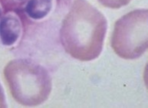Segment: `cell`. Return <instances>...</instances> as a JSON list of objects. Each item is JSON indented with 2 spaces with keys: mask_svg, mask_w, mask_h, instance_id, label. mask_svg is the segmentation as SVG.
<instances>
[{
  "mask_svg": "<svg viewBox=\"0 0 148 108\" xmlns=\"http://www.w3.org/2000/svg\"><path fill=\"white\" fill-rule=\"evenodd\" d=\"M108 29L105 16L87 0H75L64 17L60 39L64 51L81 62L99 57Z\"/></svg>",
  "mask_w": 148,
  "mask_h": 108,
  "instance_id": "1",
  "label": "cell"
},
{
  "mask_svg": "<svg viewBox=\"0 0 148 108\" xmlns=\"http://www.w3.org/2000/svg\"><path fill=\"white\" fill-rule=\"evenodd\" d=\"M4 77L13 98L22 106L43 104L51 94V75L44 67L31 60H12L4 68Z\"/></svg>",
  "mask_w": 148,
  "mask_h": 108,
  "instance_id": "2",
  "label": "cell"
},
{
  "mask_svg": "<svg viewBox=\"0 0 148 108\" xmlns=\"http://www.w3.org/2000/svg\"><path fill=\"white\" fill-rule=\"evenodd\" d=\"M22 32V24L15 13L9 12L0 18V39L5 46L17 42Z\"/></svg>",
  "mask_w": 148,
  "mask_h": 108,
  "instance_id": "4",
  "label": "cell"
},
{
  "mask_svg": "<svg viewBox=\"0 0 148 108\" xmlns=\"http://www.w3.org/2000/svg\"><path fill=\"white\" fill-rule=\"evenodd\" d=\"M53 5L54 0H29L25 5V12L29 18L41 20L50 13Z\"/></svg>",
  "mask_w": 148,
  "mask_h": 108,
  "instance_id": "5",
  "label": "cell"
},
{
  "mask_svg": "<svg viewBox=\"0 0 148 108\" xmlns=\"http://www.w3.org/2000/svg\"><path fill=\"white\" fill-rule=\"evenodd\" d=\"M2 16H3V11H2V9L0 6V18H2Z\"/></svg>",
  "mask_w": 148,
  "mask_h": 108,
  "instance_id": "8",
  "label": "cell"
},
{
  "mask_svg": "<svg viewBox=\"0 0 148 108\" xmlns=\"http://www.w3.org/2000/svg\"><path fill=\"white\" fill-rule=\"evenodd\" d=\"M147 18V9H138L115 22L111 47L117 55L133 60L144 55L148 46Z\"/></svg>",
  "mask_w": 148,
  "mask_h": 108,
  "instance_id": "3",
  "label": "cell"
},
{
  "mask_svg": "<svg viewBox=\"0 0 148 108\" xmlns=\"http://www.w3.org/2000/svg\"><path fill=\"white\" fill-rule=\"evenodd\" d=\"M6 103L5 100V96L3 90H2L1 84H0V107H6Z\"/></svg>",
  "mask_w": 148,
  "mask_h": 108,
  "instance_id": "7",
  "label": "cell"
},
{
  "mask_svg": "<svg viewBox=\"0 0 148 108\" xmlns=\"http://www.w3.org/2000/svg\"><path fill=\"white\" fill-rule=\"evenodd\" d=\"M104 6L110 9H120L128 5L131 0H98Z\"/></svg>",
  "mask_w": 148,
  "mask_h": 108,
  "instance_id": "6",
  "label": "cell"
},
{
  "mask_svg": "<svg viewBox=\"0 0 148 108\" xmlns=\"http://www.w3.org/2000/svg\"><path fill=\"white\" fill-rule=\"evenodd\" d=\"M17 1H23V0H17Z\"/></svg>",
  "mask_w": 148,
  "mask_h": 108,
  "instance_id": "9",
  "label": "cell"
}]
</instances>
